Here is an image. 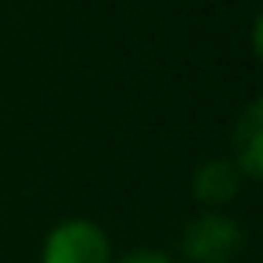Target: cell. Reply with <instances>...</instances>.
Listing matches in <instances>:
<instances>
[{"instance_id": "obj_5", "label": "cell", "mask_w": 263, "mask_h": 263, "mask_svg": "<svg viewBox=\"0 0 263 263\" xmlns=\"http://www.w3.org/2000/svg\"><path fill=\"white\" fill-rule=\"evenodd\" d=\"M119 263H173L166 252H155V249H141V252H130L126 259H119Z\"/></svg>"}, {"instance_id": "obj_4", "label": "cell", "mask_w": 263, "mask_h": 263, "mask_svg": "<svg viewBox=\"0 0 263 263\" xmlns=\"http://www.w3.org/2000/svg\"><path fill=\"white\" fill-rule=\"evenodd\" d=\"M195 198L205 202V205H220V202H231L238 191H241V170L234 162H223V159H213V162H202L195 170Z\"/></svg>"}, {"instance_id": "obj_3", "label": "cell", "mask_w": 263, "mask_h": 263, "mask_svg": "<svg viewBox=\"0 0 263 263\" xmlns=\"http://www.w3.org/2000/svg\"><path fill=\"white\" fill-rule=\"evenodd\" d=\"M234 144H238V170L249 180H259L263 173V105L249 101V108L241 112L238 126H234Z\"/></svg>"}, {"instance_id": "obj_2", "label": "cell", "mask_w": 263, "mask_h": 263, "mask_svg": "<svg viewBox=\"0 0 263 263\" xmlns=\"http://www.w3.org/2000/svg\"><path fill=\"white\" fill-rule=\"evenodd\" d=\"M44 263H112L108 234L90 220H69L51 231Z\"/></svg>"}, {"instance_id": "obj_1", "label": "cell", "mask_w": 263, "mask_h": 263, "mask_svg": "<svg viewBox=\"0 0 263 263\" xmlns=\"http://www.w3.org/2000/svg\"><path fill=\"white\" fill-rule=\"evenodd\" d=\"M180 245L191 263H234L245 252V227L231 216L205 213L187 223Z\"/></svg>"}]
</instances>
